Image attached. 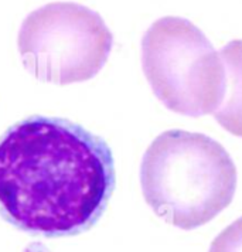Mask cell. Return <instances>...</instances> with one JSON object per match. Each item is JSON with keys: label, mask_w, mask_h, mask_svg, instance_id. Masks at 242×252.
Wrapping results in <instances>:
<instances>
[{"label": "cell", "mask_w": 242, "mask_h": 252, "mask_svg": "<svg viewBox=\"0 0 242 252\" xmlns=\"http://www.w3.org/2000/svg\"><path fill=\"white\" fill-rule=\"evenodd\" d=\"M227 88L224 99L214 112L221 127L242 138V40H232L221 48Z\"/></svg>", "instance_id": "5"}, {"label": "cell", "mask_w": 242, "mask_h": 252, "mask_svg": "<svg viewBox=\"0 0 242 252\" xmlns=\"http://www.w3.org/2000/svg\"><path fill=\"white\" fill-rule=\"evenodd\" d=\"M142 68L156 98L169 111L200 118L214 114L227 81L218 51L183 17L156 20L142 38Z\"/></svg>", "instance_id": "3"}, {"label": "cell", "mask_w": 242, "mask_h": 252, "mask_svg": "<svg viewBox=\"0 0 242 252\" xmlns=\"http://www.w3.org/2000/svg\"><path fill=\"white\" fill-rule=\"evenodd\" d=\"M230 153L204 133L170 129L140 164L142 193L153 213L180 229H196L230 206L237 190Z\"/></svg>", "instance_id": "2"}, {"label": "cell", "mask_w": 242, "mask_h": 252, "mask_svg": "<svg viewBox=\"0 0 242 252\" xmlns=\"http://www.w3.org/2000/svg\"><path fill=\"white\" fill-rule=\"evenodd\" d=\"M114 190L111 148L68 119L34 115L0 136V216L27 234L90 229Z\"/></svg>", "instance_id": "1"}, {"label": "cell", "mask_w": 242, "mask_h": 252, "mask_svg": "<svg viewBox=\"0 0 242 252\" xmlns=\"http://www.w3.org/2000/svg\"><path fill=\"white\" fill-rule=\"evenodd\" d=\"M208 252H242V217L215 237Z\"/></svg>", "instance_id": "6"}, {"label": "cell", "mask_w": 242, "mask_h": 252, "mask_svg": "<svg viewBox=\"0 0 242 252\" xmlns=\"http://www.w3.org/2000/svg\"><path fill=\"white\" fill-rule=\"evenodd\" d=\"M26 69L43 82L68 85L104 68L114 34L99 13L74 1H56L31 12L19 30Z\"/></svg>", "instance_id": "4"}]
</instances>
